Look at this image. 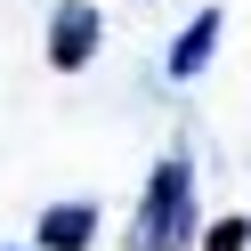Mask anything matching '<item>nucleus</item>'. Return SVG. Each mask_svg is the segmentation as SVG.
<instances>
[{"mask_svg":"<svg viewBox=\"0 0 251 251\" xmlns=\"http://www.w3.org/2000/svg\"><path fill=\"white\" fill-rule=\"evenodd\" d=\"M202 251H251V219H243V211L211 219V227H202Z\"/></svg>","mask_w":251,"mask_h":251,"instance_id":"5","label":"nucleus"},{"mask_svg":"<svg viewBox=\"0 0 251 251\" xmlns=\"http://www.w3.org/2000/svg\"><path fill=\"white\" fill-rule=\"evenodd\" d=\"M98 41H105V17L89 0H57L49 8V73H81L98 57Z\"/></svg>","mask_w":251,"mask_h":251,"instance_id":"2","label":"nucleus"},{"mask_svg":"<svg viewBox=\"0 0 251 251\" xmlns=\"http://www.w3.org/2000/svg\"><path fill=\"white\" fill-rule=\"evenodd\" d=\"M202 235V202H195V154L170 146L162 162H154L146 178V202H138L130 235H122V251H195Z\"/></svg>","mask_w":251,"mask_h":251,"instance_id":"1","label":"nucleus"},{"mask_svg":"<svg viewBox=\"0 0 251 251\" xmlns=\"http://www.w3.org/2000/svg\"><path fill=\"white\" fill-rule=\"evenodd\" d=\"M98 243V202H49L41 211V227H33V251H89Z\"/></svg>","mask_w":251,"mask_h":251,"instance_id":"4","label":"nucleus"},{"mask_svg":"<svg viewBox=\"0 0 251 251\" xmlns=\"http://www.w3.org/2000/svg\"><path fill=\"white\" fill-rule=\"evenodd\" d=\"M219 33H227V17H219V8H195V17L178 25V41H170L162 73H170V81H195V73L219 57Z\"/></svg>","mask_w":251,"mask_h":251,"instance_id":"3","label":"nucleus"},{"mask_svg":"<svg viewBox=\"0 0 251 251\" xmlns=\"http://www.w3.org/2000/svg\"><path fill=\"white\" fill-rule=\"evenodd\" d=\"M8 251H25V243H8Z\"/></svg>","mask_w":251,"mask_h":251,"instance_id":"6","label":"nucleus"}]
</instances>
